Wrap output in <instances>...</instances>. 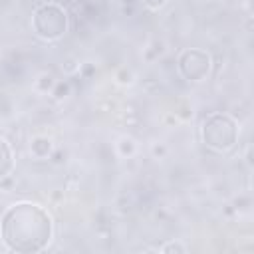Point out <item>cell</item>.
Instances as JSON below:
<instances>
[{
	"label": "cell",
	"mask_w": 254,
	"mask_h": 254,
	"mask_svg": "<svg viewBox=\"0 0 254 254\" xmlns=\"http://www.w3.org/2000/svg\"><path fill=\"white\" fill-rule=\"evenodd\" d=\"M200 141L214 153H228L238 145L240 125L234 115L226 111H212L200 123Z\"/></svg>",
	"instance_id": "7a4b0ae2"
},
{
	"label": "cell",
	"mask_w": 254,
	"mask_h": 254,
	"mask_svg": "<svg viewBox=\"0 0 254 254\" xmlns=\"http://www.w3.org/2000/svg\"><path fill=\"white\" fill-rule=\"evenodd\" d=\"M151 155H153V159H165L167 155H169V147L163 143V141H155L153 145H151Z\"/></svg>",
	"instance_id": "8fae6325"
},
{
	"label": "cell",
	"mask_w": 254,
	"mask_h": 254,
	"mask_svg": "<svg viewBox=\"0 0 254 254\" xmlns=\"http://www.w3.org/2000/svg\"><path fill=\"white\" fill-rule=\"evenodd\" d=\"M113 79L119 83V85H133L135 83V73L129 69V67H119L113 75Z\"/></svg>",
	"instance_id": "ba28073f"
},
{
	"label": "cell",
	"mask_w": 254,
	"mask_h": 254,
	"mask_svg": "<svg viewBox=\"0 0 254 254\" xmlns=\"http://www.w3.org/2000/svg\"><path fill=\"white\" fill-rule=\"evenodd\" d=\"M167 2L169 0H143V6L147 10H151V12H159V10H163L167 6Z\"/></svg>",
	"instance_id": "7c38bea8"
},
{
	"label": "cell",
	"mask_w": 254,
	"mask_h": 254,
	"mask_svg": "<svg viewBox=\"0 0 254 254\" xmlns=\"http://www.w3.org/2000/svg\"><path fill=\"white\" fill-rule=\"evenodd\" d=\"M115 151H117V155L121 159H131L137 153V141L133 137H129V135H121L117 139V143H115Z\"/></svg>",
	"instance_id": "52a82bcc"
},
{
	"label": "cell",
	"mask_w": 254,
	"mask_h": 254,
	"mask_svg": "<svg viewBox=\"0 0 254 254\" xmlns=\"http://www.w3.org/2000/svg\"><path fill=\"white\" fill-rule=\"evenodd\" d=\"M175 65L187 83H202L212 73V56L202 48H185L179 52Z\"/></svg>",
	"instance_id": "277c9868"
},
{
	"label": "cell",
	"mask_w": 254,
	"mask_h": 254,
	"mask_svg": "<svg viewBox=\"0 0 254 254\" xmlns=\"http://www.w3.org/2000/svg\"><path fill=\"white\" fill-rule=\"evenodd\" d=\"M32 32L42 42H58L69 30V14L60 2H42L32 12Z\"/></svg>",
	"instance_id": "3957f363"
},
{
	"label": "cell",
	"mask_w": 254,
	"mask_h": 254,
	"mask_svg": "<svg viewBox=\"0 0 254 254\" xmlns=\"http://www.w3.org/2000/svg\"><path fill=\"white\" fill-rule=\"evenodd\" d=\"M206 2H218V0H206Z\"/></svg>",
	"instance_id": "4fadbf2b"
},
{
	"label": "cell",
	"mask_w": 254,
	"mask_h": 254,
	"mask_svg": "<svg viewBox=\"0 0 254 254\" xmlns=\"http://www.w3.org/2000/svg\"><path fill=\"white\" fill-rule=\"evenodd\" d=\"M159 252H163V254H185L187 252V246L181 240H167L159 248Z\"/></svg>",
	"instance_id": "9c48e42d"
},
{
	"label": "cell",
	"mask_w": 254,
	"mask_h": 254,
	"mask_svg": "<svg viewBox=\"0 0 254 254\" xmlns=\"http://www.w3.org/2000/svg\"><path fill=\"white\" fill-rule=\"evenodd\" d=\"M16 167V157H14V149L8 143V139H4L0 135V183L12 175Z\"/></svg>",
	"instance_id": "8992f818"
},
{
	"label": "cell",
	"mask_w": 254,
	"mask_h": 254,
	"mask_svg": "<svg viewBox=\"0 0 254 254\" xmlns=\"http://www.w3.org/2000/svg\"><path fill=\"white\" fill-rule=\"evenodd\" d=\"M0 238L10 252H42L54 238V218L38 202H14L4 210L0 218Z\"/></svg>",
	"instance_id": "6da1fadb"
},
{
	"label": "cell",
	"mask_w": 254,
	"mask_h": 254,
	"mask_svg": "<svg viewBox=\"0 0 254 254\" xmlns=\"http://www.w3.org/2000/svg\"><path fill=\"white\" fill-rule=\"evenodd\" d=\"M50 93H52L54 99H64L71 93V85H69V81H56Z\"/></svg>",
	"instance_id": "30bf717a"
},
{
	"label": "cell",
	"mask_w": 254,
	"mask_h": 254,
	"mask_svg": "<svg viewBox=\"0 0 254 254\" xmlns=\"http://www.w3.org/2000/svg\"><path fill=\"white\" fill-rule=\"evenodd\" d=\"M28 149H30V155H32L36 161H46V159H50L52 153H54V141H52V137H48V135H34V137L30 139Z\"/></svg>",
	"instance_id": "5b68a950"
}]
</instances>
